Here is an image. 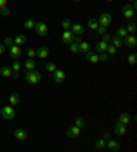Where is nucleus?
<instances>
[{
    "mask_svg": "<svg viewBox=\"0 0 137 152\" xmlns=\"http://www.w3.org/2000/svg\"><path fill=\"white\" fill-rule=\"evenodd\" d=\"M41 78H42L41 73H39V71H36V70H29L25 74V80H26V82L29 85H37L41 81Z\"/></svg>",
    "mask_w": 137,
    "mask_h": 152,
    "instance_id": "1",
    "label": "nucleus"
},
{
    "mask_svg": "<svg viewBox=\"0 0 137 152\" xmlns=\"http://www.w3.org/2000/svg\"><path fill=\"white\" fill-rule=\"evenodd\" d=\"M0 114H1V117H3L4 119H7V121H11V119H14L15 118V111L11 106L3 107V108L0 110Z\"/></svg>",
    "mask_w": 137,
    "mask_h": 152,
    "instance_id": "2",
    "label": "nucleus"
},
{
    "mask_svg": "<svg viewBox=\"0 0 137 152\" xmlns=\"http://www.w3.org/2000/svg\"><path fill=\"white\" fill-rule=\"evenodd\" d=\"M122 14H123V17L126 18V19H133V18L136 17V10L132 7V4L127 3V4H125V6L122 7Z\"/></svg>",
    "mask_w": 137,
    "mask_h": 152,
    "instance_id": "3",
    "label": "nucleus"
},
{
    "mask_svg": "<svg viewBox=\"0 0 137 152\" xmlns=\"http://www.w3.org/2000/svg\"><path fill=\"white\" fill-rule=\"evenodd\" d=\"M97 22H99V25L108 28V26L111 25V22H113V17H111V14H108V12H103V14H100Z\"/></svg>",
    "mask_w": 137,
    "mask_h": 152,
    "instance_id": "4",
    "label": "nucleus"
},
{
    "mask_svg": "<svg viewBox=\"0 0 137 152\" xmlns=\"http://www.w3.org/2000/svg\"><path fill=\"white\" fill-rule=\"evenodd\" d=\"M34 30L40 37H45L47 33H48V28H47V25L44 23V22H36Z\"/></svg>",
    "mask_w": 137,
    "mask_h": 152,
    "instance_id": "5",
    "label": "nucleus"
},
{
    "mask_svg": "<svg viewBox=\"0 0 137 152\" xmlns=\"http://www.w3.org/2000/svg\"><path fill=\"white\" fill-rule=\"evenodd\" d=\"M122 41H123V45H126L127 48H134L137 45V37L134 34H127Z\"/></svg>",
    "mask_w": 137,
    "mask_h": 152,
    "instance_id": "6",
    "label": "nucleus"
},
{
    "mask_svg": "<svg viewBox=\"0 0 137 152\" xmlns=\"http://www.w3.org/2000/svg\"><path fill=\"white\" fill-rule=\"evenodd\" d=\"M81 130H82V129H80V127H77L74 125V126H71V127H67L66 136L69 138H77V137H80Z\"/></svg>",
    "mask_w": 137,
    "mask_h": 152,
    "instance_id": "7",
    "label": "nucleus"
},
{
    "mask_svg": "<svg viewBox=\"0 0 137 152\" xmlns=\"http://www.w3.org/2000/svg\"><path fill=\"white\" fill-rule=\"evenodd\" d=\"M52 77H53V81L58 82V84H60V82H63L64 80H66V74H64V71L62 70V69H56V70L52 73Z\"/></svg>",
    "mask_w": 137,
    "mask_h": 152,
    "instance_id": "8",
    "label": "nucleus"
},
{
    "mask_svg": "<svg viewBox=\"0 0 137 152\" xmlns=\"http://www.w3.org/2000/svg\"><path fill=\"white\" fill-rule=\"evenodd\" d=\"M70 32L75 36H82L85 33V26L81 23H73L70 28Z\"/></svg>",
    "mask_w": 137,
    "mask_h": 152,
    "instance_id": "9",
    "label": "nucleus"
},
{
    "mask_svg": "<svg viewBox=\"0 0 137 152\" xmlns=\"http://www.w3.org/2000/svg\"><path fill=\"white\" fill-rule=\"evenodd\" d=\"M8 53H10V56L12 58V59H19L22 51H21V48H19V45L14 44V45L10 47V51H8Z\"/></svg>",
    "mask_w": 137,
    "mask_h": 152,
    "instance_id": "10",
    "label": "nucleus"
},
{
    "mask_svg": "<svg viewBox=\"0 0 137 152\" xmlns=\"http://www.w3.org/2000/svg\"><path fill=\"white\" fill-rule=\"evenodd\" d=\"M105 147L108 148V151H111V152H116V151H119V148H121V145H119V142L118 141H115V140H107V144H105Z\"/></svg>",
    "mask_w": 137,
    "mask_h": 152,
    "instance_id": "11",
    "label": "nucleus"
},
{
    "mask_svg": "<svg viewBox=\"0 0 137 152\" xmlns=\"http://www.w3.org/2000/svg\"><path fill=\"white\" fill-rule=\"evenodd\" d=\"M114 133L116 136H125L126 134V125H122L119 122H116L114 126Z\"/></svg>",
    "mask_w": 137,
    "mask_h": 152,
    "instance_id": "12",
    "label": "nucleus"
},
{
    "mask_svg": "<svg viewBox=\"0 0 137 152\" xmlns=\"http://www.w3.org/2000/svg\"><path fill=\"white\" fill-rule=\"evenodd\" d=\"M49 55V50H48V47H40L39 50L36 51V56L40 58V59H45V58H48Z\"/></svg>",
    "mask_w": 137,
    "mask_h": 152,
    "instance_id": "13",
    "label": "nucleus"
},
{
    "mask_svg": "<svg viewBox=\"0 0 137 152\" xmlns=\"http://www.w3.org/2000/svg\"><path fill=\"white\" fill-rule=\"evenodd\" d=\"M14 137L17 138V140H19V141H25V140L28 138V132L23 130V129H17V130L14 132Z\"/></svg>",
    "mask_w": 137,
    "mask_h": 152,
    "instance_id": "14",
    "label": "nucleus"
},
{
    "mask_svg": "<svg viewBox=\"0 0 137 152\" xmlns=\"http://www.w3.org/2000/svg\"><path fill=\"white\" fill-rule=\"evenodd\" d=\"M85 59L88 60L89 63L96 64L99 62V55H96V52H91V51H88V52H85Z\"/></svg>",
    "mask_w": 137,
    "mask_h": 152,
    "instance_id": "15",
    "label": "nucleus"
},
{
    "mask_svg": "<svg viewBox=\"0 0 137 152\" xmlns=\"http://www.w3.org/2000/svg\"><path fill=\"white\" fill-rule=\"evenodd\" d=\"M8 14H10V10L7 7V0H0V15L8 17Z\"/></svg>",
    "mask_w": 137,
    "mask_h": 152,
    "instance_id": "16",
    "label": "nucleus"
},
{
    "mask_svg": "<svg viewBox=\"0 0 137 152\" xmlns=\"http://www.w3.org/2000/svg\"><path fill=\"white\" fill-rule=\"evenodd\" d=\"M73 37H74V34L70 30H64L63 34H62V40H63L64 44H71L73 42Z\"/></svg>",
    "mask_w": 137,
    "mask_h": 152,
    "instance_id": "17",
    "label": "nucleus"
},
{
    "mask_svg": "<svg viewBox=\"0 0 137 152\" xmlns=\"http://www.w3.org/2000/svg\"><path fill=\"white\" fill-rule=\"evenodd\" d=\"M130 119H132V117H130L129 113H122L119 115V118H118V122L122 124V125H129Z\"/></svg>",
    "mask_w": 137,
    "mask_h": 152,
    "instance_id": "18",
    "label": "nucleus"
},
{
    "mask_svg": "<svg viewBox=\"0 0 137 152\" xmlns=\"http://www.w3.org/2000/svg\"><path fill=\"white\" fill-rule=\"evenodd\" d=\"M107 45H108V44H107V42H104L102 40V41L100 42H97V44H96L95 45V50H96V52L97 53H102V52H105V50H107Z\"/></svg>",
    "mask_w": 137,
    "mask_h": 152,
    "instance_id": "19",
    "label": "nucleus"
},
{
    "mask_svg": "<svg viewBox=\"0 0 137 152\" xmlns=\"http://www.w3.org/2000/svg\"><path fill=\"white\" fill-rule=\"evenodd\" d=\"M8 102H10L11 106H15V104H18V102H19V93L12 92L10 95V97H8Z\"/></svg>",
    "mask_w": 137,
    "mask_h": 152,
    "instance_id": "20",
    "label": "nucleus"
},
{
    "mask_svg": "<svg viewBox=\"0 0 137 152\" xmlns=\"http://www.w3.org/2000/svg\"><path fill=\"white\" fill-rule=\"evenodd\" d=\"M78 48H80V52L85 53V52H88L89 50H91V44L86 41H81L80 44H78Z\"/></svg>",
    "mask_w": 137,
    "mask_h": 152,
    "instance_id": "21",
    "label": "nucleus"
},
{
    "mask_svg": "<svg viewBox=\"0 0 137 152\" xmlns=\"http://www.w3.org/2000/svg\"><path fill=\"white\" fill-rule=\"evenodd\" d=\"M105 144H107V140H105L104 137L97 138V140L95 141V147H96V149H103V148H105Z\"/></svg>",
    "mask_w": 137,
    "mask_h": 152,
    "instance_id": "22",
    "label": "nucleus"
},
{
    "mask_svg": "<svg viewBox=\"0 0 137 152\" xmlns=\"http://www.w3.org/2000/svg\"><path fill=\"white\" fill-rule=\"evenodd\" d=\"M0 74L3 75V77H11L12 75V70H11L10 66H3V67L0 69Z\"/></svg>",
    "mask_w": 137,
    "mask_h": 152,
    "instance_id": "23",
    "label": "nucleus"
},
{
    "mask_svg": "<svg viewBox=\"0 0 137 152\" xmlns=\"http://www.w3.org/2000/svg\"><path fill=\"white\" fill-rule=\"evenodd\" d=\"M25 69H26V71H29V70H34V67H36V62L32 59V58H29L26 62H25Z\"/></svg>",
    "mask_w": 137,
    "mask_h": 152,
    "instance_id": "24",
    "label": "nucleus"
},
{
    "mask_svg": "<svg viewBox=\"0 0 137 152\" xmlns=\"http://www.w3.org/2000/svg\"><path fill=\"white\" fill-rule=\"evenodd\" d=\"M26 36H23V34H18V36H15L14 37V44H17V45H22V44H25L26 42Z\"/></svg>",
    "mask_w": 137,
    "mask_h": 152,
    "instance_id": "25",
    "label": "nucleus"
},
{
    "mask_svg": "<svg viewBox=\"0 0 137 152\" xmlns=\"http://www.w3.org/2000/svg\"><path fill=\"white\" fill-rule=\"evenodd\" d=\"M86 25H88V28L91 29V30H96V29L99 28V22L96 21V19H93V18H91V19L86 22Z\"/></svg>",
    "mask_w": 137,
    "mask_h": 152,
    "instance_id": "26",
    "label": "nucleus"
},
{
    "mask_svg": "<svg viewBox=\"0 0 137 152\" xmlns=\"http://www.w3.org/2000/svg\"><path fill=\"white\" fill-rule=\"evenodd\" d=\"M125 29H126L127 34H134V33H136V30H137V25L134 23V22H130V23Z\"/></svg>",
    "mask_w": 137,
    "mask_h": 152,
    "instance_id": "27",
    "label": "nucleus"
},
{
    "mask_svg": "<svg viewBox=\"0 0 137 152\" xmlns=\"http://www.w3.org/2000/svg\"><path fill=\"white\" fill-rule=\"evenodd\" d=\"M111 44H113L115 48H121V47L123 45V41H122V39H121V37H118V36H116V37H113Z\"/></svg>",
    "mask_w": 137,
    "mask_h": 152,
    "instance_id": "28",
    "label": "nucleus"
},
{
    "mask_svg": "<svg viewBox=\"0 0 137 152\" xmlns=\"http://www.w3.org/2000/svg\"><path fill=\"white\" fill-rule=\"evenodd\" d=\"M34 25H36V21H33V19H26V21L23 22V28L28 29V30L34 29Z\"/></svg>",
    "mask_w": 137,
    "mask_h": 152,
    "instance_id": "29",
    "label": "nucleus"
},
{
    "mask_svg": "<svg viewBox=\"0 0 137 152\" xmlns=\"http://www.w3.org/2000/svg\"><path fill=\"white\" fill-rule=\"evenodd\" d=\"M136 62H137V53L136 52L129 53V56H127V63L129 64H136Z\"/></svg>",
    "mask_w": 137,
    "mask_h": 152,
    "instance_id": "30",
    "label": "nucleus"
},
{
    "mask_svg": "<svg viewBox=\"0 0 137 152\" xmlns=\"http://www.w3.org/2000/svg\"><path fill=\"white\" fill-rule=\"evenodd\" d=\"M116 36L118 37H121V39H125L127 36V32H126V29L123 28V26H121V28H118V30H116Z\"/></svg>",
    "mask_w": 137,
    "mask_h": 152,
    "instance_id": "31",
    "label": "nucleus"
},
{
    "mask_svg": "<svg viewBox=\"0 0 137 152\" xmlns=\"http://www.w3.org/2000/svg\"><path fill=\"white\" fill-rule=\"evenodd\" d=\"M44 67H45V70L47 71H49V73H53V71L56 70V64L53 63V62H49V63H47L45 66H44Z\"/></svg>",
    "mask_w": 137,
    "mask_h": 152,
    "instance_id": "32",
    "label": "nucleus"
},
{
    "mask_svg": "<svg viewBox=\"0 0 137 152\" xmlns=\"http://www.w3.org/2000/svg\"><path fill=\"white\" fill-rule=\"evenodd\" d=\"M74 125L77 127H80V129H84L85 127V121L82 119V118H75L74 119Z\"/></svg>",
    "mask_w": 137,
    "mask_h": 152,
    "instance_id": "33",
    "label": "nucleus"
},
{
    "mask_svg": "<svg viewBox=\"0 0 137 152\" xmlns=\"http://www.w3.org/2000/svg\"><path fill=\"white\" fill-rule=\"evenodd\" d=\"M21 67H22V64L19 63L17 59H15L14 63L11 64V70H12V71H17V73H19V71H21Z\"/></svg>",
    "mask_w": 137,
    "mask_h": 152,
    "instance_id": "34",
    "label": "nucleus"
},
{
    "mask_svg": "<svg viewBox=\"0 0 137 152\" xmlns=\"http://www.w3.org/2000/svg\"><path fill=\"white\" fill-rule=\"evenodd\" d=\"M71 21L70 19H63V22H62V28H63V30H70L71 28Z\"/></svg>",
    "mask_w": 137,
    "mask_h": 152,
    "instance_id": "35",
    "label": "nucleus"
},
{
    "mask_svg": "<svg viewBox=\"0 0 137 152\" xmlns=\"http://www.w3.org/2000/svg\"><path fill=\"white\" fill-rule=\"evenodd\" d=\"M105 52L113 56V55H115V53H116V48L113 45V44H108V45H107V50H105Z\"/></svg>",
    "mask_w": 137,
    "mask_h": 152,
    "instance_id": "36",
    "label": "nucleus"
},
{
    "mask_svg": "<svg viewBox=\"0 0 137 152\" xmlns=\"http://www.w3.org/2000/svg\"><path fill=\"white\" fill-rule=\"evenodd\" d=\"M102 37H103V41H104V42H107V44H111V40H113V37H111V34H110L108 32L104 33V34H102Z\"/></svg>",
    "mask_w": 137,
    "mask_h": 152,
    "instance_id": "37",
    "label": "nucleus"
},
{
    "mask_svg": "<svg viewBox=\"0 0 137 152\" xmlns=\"http://www.w3.org/2000/svg\"><path fill=\"white\" fill-rule=\"evenodd\" d=\"M4 45L8 47V48H10L11 45H14V39H12V37H6V39H4Z\"/></svg>",
    "mask_w": 137,
    "mask_h": 152,
    "instance_id": "38",
    "label": "nucleus"
},
{
    "mask_svg": "<svg viewBox=\"0 0 137 152\" xmlns=\"http://www.w3.org/2000/svg\"><path fill=\"white\" fill-rule=\"evenodd\" d=\"M70 45V51L73 53H77L80 52V48H78V44H75V42H71V44H69Z\"/></svg>",
    "mask_w": 137,
    "mask_h": 152,
    "instance_id": "39",
    "label": "nucleus"
},
{
    "mask_svg": "<svg viewBox=\"0 0 137 152\" xmlns=\"http://www.w3.org/2000/svg\"><path fill=\"white\" fill-rule=\"evenodd\" d=\"M26 55H28V58H34L36 56V50H33V48H28L26 50Z\"/></svg>",
    "mask_w": 137,
    "mask_h": 152,
    "instance_id": "40",
    "label": "nucleus"
},
{
    "mask_svg": "<svg viewBox=\"0 0 137 152\" xmlns=\"http://www.w3.org/2000/svg\"><path fill=\"white\" fill-rule=\"evenodd\" d=\"M96 32H97L99 34H104V33H107V28H105V26L99 25V28L96 29Z\"/></svg>",
    "mask_w": 137,
    "mask_h": 152,
    "instance_id": "41",
    "label": "nucleus"
},
{
    "mask_svg": "<svg viewBox=\"0 0 137 152\" xmlns=\"http://www.w3.org/2000/svg\"><path fill=\"white\" fill-rule=\"evenodd\" d=\"M108 59V53L107 52H102L99 55V60H102V62H105V60Z\"/></svg>",
    "mask_w": 137,
    "mask_h": 152,
    "instance_id": "42",
    "label": "nucleus"
},
{
    "mask_svg": "<svg viewBox=\"0 0 137 152\" xmlns=\"http://www.w3.org/2000/svg\"><path fill=\"white\" fill-rule=\"evenodd\" d=\"M81 41H82L81 36H75V34H74V37H73V42H75V44H80Z\"/></svg>",
    "mask_w": 137,
    "mask_h": 152,
    "instance_id": "43",
    "label": "nucleus"
},
{
    "mask_svg": "<svg viewBox=\"0 0 137 152\" xmlns=\"http://www.w3.org/2000/svg\"><path fill=\"white\" fill-rule=\"evenodd\" d=\"M4 52H6V45H1V44H0V55H3Z\"/></svg>",
    "mask_w": 137,
    "mask_h": 152,
    "instance_id": "44",
    "label": "nucleus"
},
{
    "mask_svg": "<svg viewBox=\"0 0 137 152\" xmlns=\"http://www.w3.org/2000/svg\"><path fill=\"white\" fill-rule=\"evenodd\" d=\"M103 137H104L105 140H110V138H111V134H110V133H104V134H103Z\"/></svg>",
    "mask_w": 137,
    "mask_h": 152,
    "instance_id": "45",
    "label": "nucleus"
},
{
    "mask_svg": "<svg viewBox=\"0 0 137 152\" xmlns=\"http://www.w3.org/2000/svg\"><path fill=\"white\" fill-rule=\"evenodd\" d=\"M12 78H18L19 77V73H17V71H12V75H11Z\"/></svg>",
    "mask_w": 137,
    "mask_h": 152,
    "instance_id": "46",
    "label": "nucleus"
},
{
    "mask_svg": "<svg viewBox=\"0 0 137 152\" xmlns=\"http://www.w3.org/2000/svg\"><path fill=\"white\" fill-rule=\"evenodd\" d=\"M129 1H130V3H133V1H136V0H129Z\"/></svg>",
    "mask_w": 137,
    "mask_h": 152,
    "instance_id": "47",
    "label": "nucleus"
},
{
    "mask_svg": "<svg viewBox=\"0 0 137 152\" xmlns=\"http://www.w3.org/2000/svg\"><path fill=\"white\" fill-rule=\"evenodd\" d=\"M107 1H108V3H111V1H114V0H107Z\"/></svg>",
    "mask_w": 137,
    "mask_h": 152,
    "instance_id": "48",
    "label": "nucleus"
},
{
    "mask_svg": "<svg viewBox=\"0 0 137 152\" xmlns=\"http://www.w3.org/2000/svg\"><path fill=\"white\" fill-rule=\"evenodd\" d=\"M74 1H81V0H74Z\"/></svg>",
    "mask_w": 137,
    "mask_h": 152,
    "instance_id": "49",
    "label": "nucleus"
}]
</instances>
